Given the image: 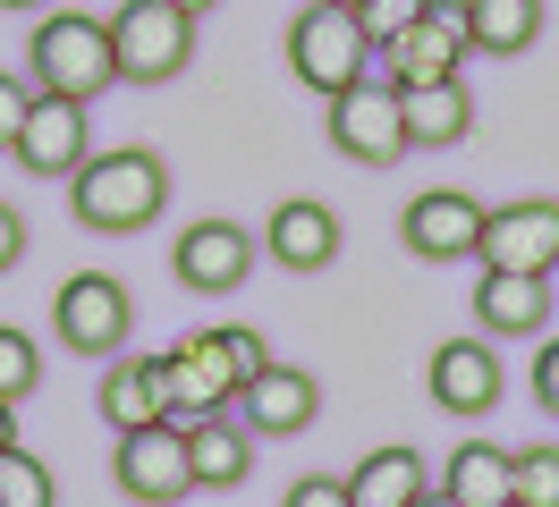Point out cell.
Returning a JSON list of instances; mask_svg holds the SVG:
<instances>
[{
    "instance_id": "obj_1",
    "label": "cell",
    "mask_w": 559,
    "mask_h": 507,
    "mask_svg": "<svg viewBox=\"0 0 559 507\" xmlns=\"http://www.w3.org/2000/svg\"><path fill=\"white\" fill-rule=\"evenodd\" d=\"M162 203H170V161L153 144H110L69 178V212L94 237H136L144 220H162Z\"/></svg>"
},
{
    "instance_id": "obj_2",
    "label": "cell",
    "mask_w": 559,
    "mask_h": 507,
    "mask_svg": "<svg viewBox=\"0 0 559 507\" xmlns=\"http://www.w3.org/2000/svg\"><path fill=\"white\" fill-rule=\"evenodd\" d=\"M26 76L35 94L60 101H94L103 85H119V51H110V17H85V9H51L26 43Z\"/></svg>"
},
{
    "instance_id": "obj_3",
    "label": "cell",
    "mask_w": 559,
    "mask_h": 507,
    "mask_svg": "<svg viewBox=\"0 0 559 507\" xmlns=\"http://www.w3.org/2000/svg\"><path fill=\"white\" fill-rule=\"evenodd\" d=\"M373 51H382V43H373V17L348 9V0H306V9L288 17V68H297V85H314L322 101L348 94Z\"/></svg>"
},
{
    "instance_id": "obj_4",
    "label": "cell",
    "mask_w": 559,
    "mask_h": 507,
    "mask_svg": "<svg viewBox=\"0 0 559 507\" xmlns=\"http://www.w3.org/2000/svg\"><path fill=\"white\" fill-rule=\"evenodd\" d=\"M110 51H119V85H170L195 60V17L170 0H119L110 9Z\"/></svg>"
},
{
    "instance_id": "obj_5",
    "label": "cell",
    "mask_w": 559,
    "mask_h": 507,
    "mask_svg": "<svg viewBox=\"0 0 559 507\" xmlns=\"http://www.w3.org/2000/svg\"><path fill=\"white\" fill-rule=\"evenodd\" d=\"M466 51H475V34H466V0H416V9L382 34L390 85H441V76L466 68Z\"/></svg>"
},
{
    "instance_id": "obj_6",
    "label": "cell",
    "mask_w": 559,
    "mask_h": 507,
    "mask_svg": "<svg viewBox=\"0 0 559 507\" xmlns=\"http://www.w3.org/2000/svg\"><path fill=\"white\" fill-rule=\"evenodd\" d=\"M170 372V414L178 423H195V414H221V406H238L246 372H238V347H229V322H212V330H187L162 355Z\"/></svg>"
},
{
    "instance_id": "obj_7",
    "label": "cell",
    "mask_w": 559,
    "mask_h": 507,
    "mask_svg": "<svg viewBox=\"0 0 559 507\" xmlns=\"http://www.w3.org/2000/svg\"><path fill=\"white\" fill-rule=\"evenodd\" d=\"M51 322H60V347H69V355H94V364H110V355L128 347L136 304H128V288H119L110 270H76L69 288L51 297Z\"/></svg>"
},
{
    "instance_id": "obj_8",
    "label": "cell",
    "mask_w": 559,
    "mask_h": 507,
    "mask_svg": "<svg viewBox=\"0 0 559 507\" xmlns=\"http://www.w3.org/2000/svg\"><path fill=\"white\" fill-rule=\"evenodd\" d=\"M484 270H525V279H551L559 270V195H518L484 212Z\"/></svg>"
},
{
    "instance_id": "obj_9",
    "label": "cell",
    "mask_w": 559,
    "mask_h": 507,
    "mask_svg": "<svg viewBox=\"0 0 559 507\" xmlns=\"http://www.w3.org/2000/svg\"><path fill=\"white\" fill-rule=\"evenodd\" d=\"M331 144L365 169H390L407 153V110H399V85L390 76H356L348 94H331Z\"/></svg>"
},
{
    "instance_id": "obj_10",
    "label": "cell",
    "mask_w": 559,
    "mask_h": 507,
    "mask_svg": "<svg viewBox=\"0 0 559 507\" xmlns=\"http://www.w3.org/2000/svg\"><path fill=\"white\" fill-rule=\"evenodd\" d=\"M119 491L136 507H178L195 491V457H187V423H144V432H119Z\"/></svg>"
},
{
    "instance_id": "obj_11",
    "label": "cell",
    "mask_w": 559,
    "mask_h": 507,
    "mask_svg": "<svg viewBox=\"0 0 559 507\" xmlns=\"http://www.w3.org/2000/svg\"><path fill=\"white\" fill-rule=\"evenodd\" d=\"M399 245H407L416 263H466V254L484 245V203L466 195V186H424V195L399 212Z\"/></svg>"
},
{
    "instance_id": "obj_12",
    "label": "cell",
    "mask_w": 559,
    "mask_h": 507,
    "mask_svg": "<svg viewBox=\"0 0 559 507\" xmlns=\"http://www.w3.org/2000/svg\"><path fill=\"white\" fill-rule=\"evenodd\" d=\"M170 263L195 297H238L246 279H254V263H263V237H246L238 220H195V229L178 237Z\"/></svg>"
},
{
    "instance_id": "obj_13",
    "label": "cell",
    "mask_w": 559,
    "mask_h": 507,
    "mask_svg": "<svg viewBox=\"0 0 559 507\" xmlns=\"http://www.w3.org/2000/svg\"><path fill=\"white\" fill-rule=\"evenodd\" d=\"M17 169H35V178H76V169L94 161V135H85V101H60V94H35L26 110V128H17Z\"/></svg>"
},
{
    "instance_id": "obj_14",
    "label": "cell",
    "mask_w": 559,
    "mask_h": 507,
    "mask_svg": "<svg viewBox=\"0 0 559 507\" xmlns=\"http://www.w3.org/2000/svg\"><path fill=\"white\" fill-rule=\"evenodd\" d=\"M424 389H432V406L441 414H457V423H475V414H491L500 406V355H491L484 338H450V347H432V364H424Z\"/></svg>"
},
{
    "instance_id": "obj_15",
    "label": "cell",
    "mask_w": 559,
    "mask_h": 507,
    "mask_svg": "<svg viewBox=\"0 0 559 507\" xmlns=\"http://www.w3.org/2000/svg\"><path fill=\"white\" fill-rule=\"evenodd\" d=\"M94 406H103L110 432L178 423V414H170V372H162V355H136V347H119V355L103 364V389H94Z\"/></svg>"
},
{
    "instance_id": "obj_16",
    "label": "cell",
    "mask_w": 559,
    "mask_h": 507,
    "mask_svg": "<svg viewBox=\"0 0 559 507\" xmlns=\"http://www.w3.org/2000/svg\"><path fill=\"white\" fill-rule=\"evenodd\" d=\"M314 414H322V389H314V372H297V364H272L263 381L238 389V423L254 439H297V432H314Z\"/></svg>"
},
{
    "instance_id": "obj_17",
    "label": "cell",
    "mask_w": 559,
    "mask_h": 507,
    "mask_svg": "<svg viewBox=\"0 0 559 507\" xmlns=\"http://www.w3.org/2000/svg\"><path fill=\"white\" fill-rule=\"evenodd\" d=\"M263 254H272L280 270H322L331 254H340V212L314 203V195L272 203V220H263Z\"/></svg>"
},
{
    "instance_id": "obj_18",
    "label": "cell",
    "mask_w": 559,
    "mask_h": 507,
    "mask_svg": "<svg viewBox=\"0 0 559 507\" xmlns=\"http://www.w3.org/2000/svg\"><path fill=\"white\" fill-rule=\"evenodd\" d=\"M187 457H195V491H238L246 473H254V432L238 423V406H221V414H195L187 423Z\"/></svg>"
},
{
    "instance_id": "obj_19",
    "label": "cell",
    "mask_w": 559,
    "mask_h": 507,
    "mask_svg": "<svg viewBox=\"0 0 559 507\" xmlns=\"http://www.w3.org/2000/svg\"><path fill=\"white\" fill-rule=\"evenodd\" d=\"M475 322L491 338H534L551 322V279H525V270H484L475 288Z\"/></svg>"
},
{
    "instance_id": "obj_20",
    "label": "cell",
    "mask_w": 559,
    "mask_h": 507,
    "mask_svg": "<svg viewBox=\"0 0 559 507\" xmlns=\"http://www.w3.org/2000/svg\"><path fill=\"white\" fill-rule=\"evenodd\" d=\"M441 491H450L457 507H509V499H518V448L457 439L450 466H441Z\"/></svg>"
},
{
    "instance_id": "obj_21",
    "label": "cell",
    "mask_w": 559,
    "mask_h": 507,
    "mask_svg": "<svg viewBox=\"0 0 559 507\" xmlns=\"http://www.w3.org/2000/svg\"><path fill=\"white\" fill-rule=\"evenodd\" d=\"M399 110H407V144H416V153H450V144H466V128H475V101H466L457 76H441V85H399Z\"/></svg>"
},
{
    "instance_id": "obj_22",
    "label": "cell",
    "mask_w": 559,
    "mask_h": 507,
    "mask_svg": "<svg viewBox=\"0 0 559 507\" xmlns=\"http://www.w3.org/2000/svg\"><path fill=\"white\" fill-rule=\"evenodd\" d=\"M432 482H424V457L416 448H373L348 466V507H416Z\"/></svg>"
},
{
    "instance_id": "obj_23",
    "label": "cell",
    "mask_w": 559,
    "mask_h": 507,
    "mask_svg": "<svg viewBox=\"0 0 559 507\" xmlns=\"http://www.w3.org/2000/svg\"><path fill=\"white\" fill-rule=\"evenodd\" d=\"M466 34L484 60H518L543 34V0H466Z\"/></svg>"
},
{
    "instance_id": "obj_24",
    "label": "cell",
    "mask_w": 559,
    "mask_h": 507,
    "mask_svg": "<svg viewBox=\"0 0 559 507\" xmlns=\"http://www.w3.org/2000/svg\"><path fill=\"white\" fill-rule=\"evenodd\" d=\"M0 507H60L51 466H43V457H26V448H9V457H0Z\"/></svg>"
},
{
    "instance_id": "obj_25",
    "label": "cell",
    "mask_w": 559,
    "mask_h": 507,
    "mask_svg": "<svg viewBox=\"0 0 559 507\" xmlns=\"http://www.w3.org/2000/svg\"><path fill=\"white\" fill-rule=\"evenodd\" d=\"M35 389H43V347L0 322V398L17 406V398H35Z\"/></svg>"
},
{
    "instance_id": "obj_26",
    "label": "cell",
    "mask_w": 559,
    "mask_h": 507,
    "mask_svg": "<svg viewBox=\"0 0 559 507\" xmlns=\"http://www.w3.org/2000/svg\"><path fill=\"white\" fill-rule=\"evenodd\" d=\"M518 507H559V448H518Z\"/></svg>"
},
{
    "instance_id": "obj_27",
    "label": "cell",
    "mask_w": 559,
    "mask_h": 507,
    "mask_svg": "<svg viewBox=\"0 0 559 507\" xmlns=\"http://www.w3.org/2000/svg\"><path fill=\"white\" fill-rule=\"evenodd\" d=\"M26 110H35V76H9V68H0V153L17 144V128H26Z\"/></svg>"
},
{
    "instance_id": "obj_28",
    "label": "cell",
    "mask_w": 559,
    "mask_h": 507,
    "mask_svg": "<svg viewBox=\"0 0 559 507\" xmlns=\"http://www.w3.org/2000/svg\"><path fill=\"white\" fill-rule=\"evenodd\" d=\"M280 507H348V482L340 473H306V482H288Z\"/></svg>"
},
{
    "instance_id": "obj_29",
    "label": "cell",
    "mask_w": 559,
    "mask_h": 507,
    "mask_svg": "<svg viewBox=\"0 0 559 507\" xmlns=\"http://www.w3.org/2000/svg\"><path fill=\"white\" fill-rule=\"evenodd\" d=\"M534 406L559 414V338H543V355H534Z\"/></svg>"
},
{
    "instance_id": "obj_30",
    "label": "cell",
    "mask_w": 559,
    "mask_h": 507,
    "mask_svg": "<svg viewBox=\"0 0 559 507\" xmlns=\"http://www.w3.org/2000/svg\"><path fill=\"white\" fill-rule=\"evenodd\" d=\"M229 347H238V372H246V381H263V372H272V347L246 330V322H229Z\"/></svg>"
},
{
    "instance_id": "obj_31",
    "label": "cell",
    "mask_w": 559,
    "mask_h": 507,
    "mask_svg": "<svg viewBox=\"0 0 559 507\" xmlns=\"http://www.w3.org/2000/svg\"><path fill=\"white\" fill-rule=\"evenodd\" d=\"M17 263H26V220L0 203V270H17Z\"/></svg>"
},
{
    "instance_id": "obj_32",
    "label": "cell",
    "mask_w": 559,
    "mask_h": 507,
    "mask_svg": "<svg viewBox=\"0 0 559 507\" xmlns=\"http://www.w3.org/2000/svg\"><path fill=\"white\" fill-rule=\"evenodd\" d=\"M9 448H17V406L0 398V457H9Z\"/></svg>"
},
{
    "instance_id": "obj_33",
    "label": "cell",
    "mask_w": 559,
    "mask_h": 507,
    "mask_svg": "<svg viewBox=\"0 0 559 507\" xmlns=\"http://www.w3.org/2000/svg\"><path fill=\"white\" fill-rule=\"evenodd\" d=\"M170 9H187V17H204V9H221V0H170Z\"/></svg>"
},
{
    "instance_id": "obj_34",
    "label": "cell",
    "mask_w": 559,
    "mask_h": 507,
    "mask_svg": "<svg viewBox=\"0 0 559 507\" xmlns=\"http://www.w3.org/2000/svg\"><path fill=\"white\" fill-rule=\"evenodd\" d=\"M416 507H457V499H450V491H424V499H416Z\"/></svg>"
},
{
    "instance_id": "obj_35",
    "label": "cell",
    "mask_w": 559,
    "mask_h": 507,
    "mask_svg": "<svg viewBox=\"0 0 559 507\" xmlns=\"http://www.w3.org/2000/svg\"><path fill=\"white\" fill-rule=\"evenodd\" d=\"M348 9H365V17H373V9H382V0H348Z\"/></svg>"
},
{
    "instance_id": "obj_36",
    "label": "cell",
    "mask_w": 559,
    "mask_h": 507,
    "mask_svg": "<svg viewBox=\"0 0 559 507\" xmlns=\"http://www.w3.org/2000/svg\"><path fill=\"white\" fill-rule=\"evenodd\" d=\"M0 9H43V0H0Z\"/></svg>"
},
{
    "instance_id": "obj_37",
    "label": "cell",
    "mask_w": 559,
    "mask_h": 507,
    "mask_svg": "<svg viewBox=\"0 0 559 507\" xmlns=\"http://www.w3.org/2000/svg\"><path fill=\"white\" fill-rule=\"evenodd\" d=\"M509 507H518V499H509Z\"/></svg>"
}]
</instances>
